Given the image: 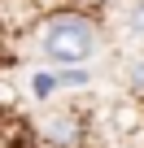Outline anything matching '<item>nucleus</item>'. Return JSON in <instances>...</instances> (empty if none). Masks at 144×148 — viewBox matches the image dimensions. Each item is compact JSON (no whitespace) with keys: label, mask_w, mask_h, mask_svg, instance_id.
Returning a JSON list of instances; mask_svg holds the SVG:
<instances>
[{"label":"nucleus","mask_w":144,"mask_h":148,"mask_svg":"<svg viewBox=\"0 0 144 148\" xmlns=\"http://www.w3.org/2000/svg\"><path fill=\"white\" fill-rule=\"evenodd\" d=\"M39 48L52 65L61 70H83V61L96 52V22L88 13H74V9H61L52 18H44V31H39Z\"/></svg>","instance_id":"nucleus-1"},{"label":"nucleus","mask_w":144,"mask_h":148,"mask_svg":"<svg viewBox=\"0 0 144 148\" xmlns=\"http://www.w3.org/2000/svg\"><path fill=\"white\" fill-rule=\"evenodd\" d=\"M39 139L48 148H83V122L74 113H48L39 122Z\"/></svg>","instance_id":"nucleus-2"},{"label":"nucleus","mask_w":144,"mask_h":148,"mask_svg":"<svg viewBox=\"0 0 144 148\" xmlns=\"http://www.w3.org/2000/svg\"><path fill=\"white\" fill-rule=\"evenodd\" d=\"M31 92L44 100V96H52L57 92V74H35V79H31Z\"/></svg>","instance_id":"nucleus-3"},{"label":"nucleus","mask_w":144,"mask_h":148,"mask_svg":"<svg viewBox=\"0 0 144 148\" xmlns=\"http://www.w3.org/2000/svg\"><path fill=\"white\" fill-rule=\"evenodd\" d=\"M83 83H88L83 70H61V74H57V87H83Z\"/></svg>","instance_id":"nucleus-4"},{"label":"nucleus","mask_w":144,"mask_h":148,"mask_svg":"<svg viewBox=\"0 0 144 148\" xmlns=\"http://www.w3.org/2000/svg\"><path fill=\"white\" fill-rule=\"evenodd\" d=\"M131 26L144 35V0H135V9H131Z\"/></svg>","instance_id":"nucleus-5"},{"label":"nucleus","mask_w":144,"mask_h":148,"mask_svg":"<svg viewBox=\"0 0 144 148\" xmlns=\"http://www.w3.org/2000/svg\"><path fill=\"white\" fill-rule=\"evenodd\" d=\"M135 87H144V65H135Z\"/></svg>","instance_id":"nucleus-6"},{"label":"nucleus","mask_w":144,"mask_h":148,"mask_svg":"<svg viewBox=\"0 0 144 148\" xmlns=\"http://www.w3.org/2000/svg\"><path fill=\"white\" fill-rule=\"evenodd\" d=\"M0 65H5V44H0Z\"/></svg>","instance_id":"nucleus-7"}]
</instances>
